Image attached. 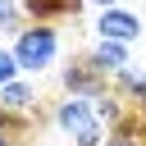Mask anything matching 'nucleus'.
Masks as SVG:
<instances>
[{
  "label": "nucleus",
  "mask_w": 146,
  "mask_h": 146,
  "mask_svg": "<svg viewBox=\"0 0 146 146\" xmlns=\"http://www.w3.org/2000/svg\"><path fill=\"white\" fill-rule=\"evenodd\" d=\"M82 5H96V9H119L123 0H82Z\"/></svg>",
  "instance_id": "12"
},
{
  "label": "nucleus",
  "mask_w": 146,
  "mask_h": 146,
  "mask_svg": "<svg viewBox=\"0 0 146 146\" xmlns=\"http://www.w3.org/2000/svg\"><path fill=\"white\" fill-rule=\"evenodd\" d=\"M0 146H36V119L0 114Z\"/></svg>",
  "instance_id": "7"
},
{
  "label": "nucleus",
  "mask_w": 146,
  "mask_h": 146,
  "mask_svg": "<svg viewBox=\"0 0 146 146\" xmlns=\"http://www.w3.org/2000/svg\"><path fill=\"white\" fill-rule=\"evenodd\" d=\"M0 32H23V0H0Z\"/></svg>",
  "instance_id": "9"
},
{
  "label": "nucleus",
  "mask_w": 146,
  "mask_h": 146,
  "mask_svg": "<svg viewBox=\"0 0 146 146\" xmlns=\"http://www.w3.org/2000/svg\"><path fill=\"white\" fill-rule=\"evenodd\" d=\"M59 82H64V96H105L110 91V78L91 64V55H68L64 68H59Z\"/></svg>",
  "instance_id": "3"
},
{
  "label": "nucleus",
  "mask_w": 146,
  "mask_h": 146,
  "mask_svg": "<svg viewBox=\"0 0 146 146\" xmlns=\"http://www.w3.org/2000/svg\"><path fill=\"white\" fill-rule=\"evenodd\" d=\"M14 59L23 73H46L59 59V32L50 23H23V32L14 36Z\"/></svg>",
  "instance_id": "2"
},
{
  "label": "nucleus",
  "mask_w": 146,
  "mask_h": 146,
  "mask_svg": "<svg viewBox=\"0 0 146 146\" xmlns=\"http://www.w3.org/2000/svg\"><path fill=\"white\" fill-rule=\"evenodd\" d=\"M23 5H32V0H23Z\"/></svg>",
  "instance_id": "13"
},
{
  "label": "nucleus",
  "mask_w": 146,
  "mask_h": 146,
  "mask_svg": "<svg viewBox=\"0 0 146 146\" xmlns=\"http://www.w3.org/2000/svg\"><path fill=\"white\" fill-rule=\"evenodd\" d=\"M91 64L105 73V78H114V73H123V68H132V55H128V46H119V41H91Z\"/></svg>",
  "instance_id": "6"
},
{
  "label": "nucleus",
  "mask_w": 146,
  "mask_h": 146,
  "mask_svg": "<svg viewBox=\"0 0 146 146\" xmlns=\"http://www.w3.org/2000/svg\"><path fill=\"white\" fill-rule=\"evenodd\" d=\"M50 123L68 137V146H105V123L91 96H59L50 110Z\"/></svg>",
  "instance_id": "1"
},
{
  "label": "nucleus",
  "mask_w": 146,
  "mask_h": 146,
  "mask_svg": "<svg viewBox=\"0 0 146 146\" xmlns=\"http://www.w3.org/2000/svg\"><path fill=\"white\" fill-rule=\"evenodd\" d=\"M0 114H9V119H36L41 114V100H36V87L32 82H9V87H0Z\"/></svg>",
  "instance_id": "5"
},
{
  "label": "nucleus",
  "mask_w": 146,
  "mask_h": 146,
  "mask_svg": "<svg viewBox=\"0 0 146 146\" xmlns=\"http://www.w3.org/2000/svg\"><path fill=\"white\" fill-rule=\"evenodd\" d=\"M132 119H137V123L146 128V82H141V91L132 96Z\"/></svg>",
  "instance_id": "11"
},
{
  "label": "nucleus",
  "mask_w": 146,
  "mask_h": 146,
  "mask_svg": "<svg viewBox=\"0 0 146 146\" xmlns=\"http://www.w3.org/2000/svg\"><path fill=\"white\" fill-rule=\"evenodd\" d=\"M96 36L100 41H119V46H132L137 36H141V18L132 14V9H100L96 14Z\"/></svg>",
  "instance_id": "4"
},
{
  "label": "nucleus",
  "mask_w": 146,
  "mask_h": 146,
  "mask_svg": "<svg viewBox=\"0 0 146 146\" xmlns=\"http://www.w3.org/2000/svg\"><path fill=\"white\" fill-rule=\"evenodd\" d=\"M105 146H146V128H141L137 119H128L119 132H110V137H105Z\"/></svg>",
  "instance_id": "8"
},
{
  "label": "nucleus",
  "mask_w": 146,
  "mask_h": 146,
  "mask_svg": "<svg viewBox=\"0 0 146 146\" xmlns=\"http://www.w3.org/2000/svg\"><path fill=\"white\" fill-rule=\"evenodd\" d=\"M23 78V68H18V59H14V46H0V87H9V82H18Z\"/></svg>",
  "instance_id": "10"
}]
</instances>
